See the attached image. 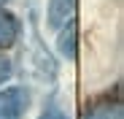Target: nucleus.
<instances>
[{"mask_svg":"<svg viewBox=\"0 0 124 119\" xmlns=\"http://www.w3.org/2000/svg\"><path fill=\"white\" fill-rule=\"evenodd\" d=\"M16 38H19V22H16V16L0 8V49L14 46Z\"/></svg>","mask_w":124,"mask_h":119,"instance_id":"obj_3","label":"nucleus"},{"mask_svg":"<svg viewBox=\"0 0 124 119\" xmlns=\"http://www.w3.org/2000/svg\"><path fill=\"white\" fill-rule=\"evenodd\" d=\"M73 11H76V0H49V25L62 27L73 22Z\"/></svg>","mask_w":124,"mask_h":119,"instance_id":"obj_2","label":"nucleus"},{"mask_svg":"<svg viewBox=\"0 0 124 119\" xmlns=\"http://www.w3.org/2000/svg\"><path fill=\"white\" fill-rule=\"evenodd\" d=\"M27 111V92L11 87L0 92V119H22Z\"/></svg>","mask_w":124,"mask_h":119,"instance_id":"obj_1","label":"nucleus"},{"mask_svg":"<svg viewBox=\"0 0 124 119\" xmlns=\"http://www.w3.org/2000/svg\"><path fill=\"white\" fill-rule=\"evenodd\" d=\"M8 76H11V62H8L6 57H0V84H3Z\"/></svg>","mask_w":124,"mask_h":119,"instance_id":"obj_5","label":"nucleus"},{"mask_svg":"<svg viewBox=\"0 0 124 119\" xmlns=\"http://www.w3.org/2000/svg\"><path fill=\"white\" fill-rule=\"evenodd\" d=\"M40 119H68V116L62 114L59 108H54V106H51V108H46L43 114H40Z\"/></svg>","mask_w":124,"mask_h":119,"instance_id":"obj_6","label":"nucleus"},{"mask_svg":"<svg viewBox=\"0 0 124 119\" xmlns=\"http://www.w3.org/2000/svg\"><path fill=\"white\" fill-rule=\"evenodd\" d=\"M59 49H62V54L76 57V22H68V30L59 38Z\"/></svg>","mask_w":124,"mask_h":119,"instance_id":"obj_4","label":"nucleus"},{"mask_svg":"<svg viewBox=\"0 0 124 119\" xmlns=\"http://www.w3.org/2000/svg\"><path fill=\"white\" fill-rule=\"evenodd\" d=\"M0 3H6V0H0Z\"/></svg>","mask_w":124,"mask_h":119,"instance_id":"obj_7","label":"nucleus"}]
</instances>
